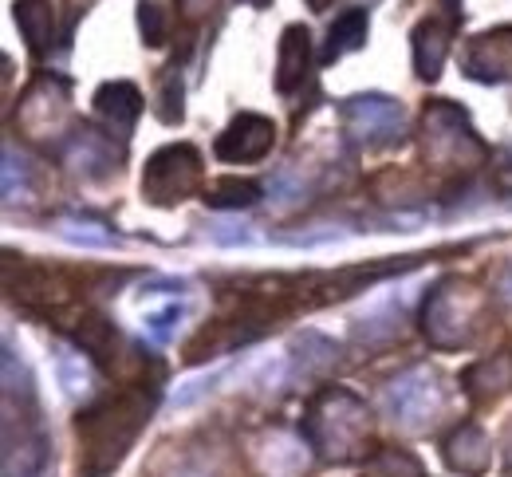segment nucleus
<instances>
[{"mask_svg":"<svg viewBox=\"0 0 512 477\" xmlns=\"http://www.w3.org/2000/svg\"><path fill=\"white\" fill-rule=\"evenodd\" d=\"M154 407V391H127L119 399H107L95 410L79 414V438H83V462L87 474H107L134 442V434L142 430V422L150 418Z\"/></svg>","mask_w":512,"mask_h":477,"instance_id":"1","label":"nucleus"},{"mask_svg":"<svg viewBox=\"0 0 512 477\" xmlns=\"http://www.w3.org/2000/svg\"><path fill=\"white\" fill-rule=\"evenodd\" d=\"M367 407L351 395V391H323L320 399L308 407L304 418V438L312 442V450H320L331 462H347L355 454H363V438H367Z\"/></svg>","mask_w":512,"mask_h":477,"instance_id":"2","label":"nucleus"},{"mask_svg":"<svg viewBox=\"0 0 512 477\" xmlns=\"http://www.w3.org/2000/svg\"><path fill=\"white\" fill-rule=\"evenodd\" d=\"M201 186V154L178 142V146H162L142 174V194L154 205H174L186 202Z\"/></svg>","mask_w":512,"mask_h":477,"instance_id":"3","label":"nucleus"},{"mask_svg":"<svg viewBox=\"0 0 512 477\" xmlns=\"http://www.w3.org/2000/svg\"><path fill=\"white\" fill-rule=\"evenodd\" d=\"M343 131L359 146H386L406 131V111L386 95H355L343 103Z\"/></svg>","mask_w":512,"mask_h":477,"instance_id":"4","label":"nucleus"},{"mask_svg":"<svg viewBox=\"0 0 512 477\" xmlns=\"http://www.w3.org/2000/svg\"><path fill=\"white\" fill-rule=\"evenodd\" d=\"M438 403H442V387H438V375L430 367H410L383 391L386 414L406 422V426H418L422 418H430Z\"/></svg>","mask_w":512,"mask_h":477,"instance_id":"5","label":"nucleus"},{"mask_svg":"<svg viewBox=\"0 0 512 477\" xmlns=\"http://www.w3.org/2000/svg\"><path fill=\"white\" fill-rule=\"evenodd\" d=\"M276 142V127L264 115H237L221 135H217V158L225 162H260Z\"/></svg>","mask_w":512,"mask_h":477,"instance_id":"6","label":"nucleus"},{"mask_svg":"<svg viewBox=\"0 0 512 477\" xmlns=\"http://www.w3.org/2000/svg\"><path fill=\"white\" fill-rule=\"evenodd\" d=\"M469 75H473V79H489V83L509 79L512 75V28L477 36V44H473V52H469Z\"/></svg>","mask_w":512,"mask_h":477,"instance_id":"7","label":"nucleus"},{"mask_svg":"<svg viewBox=\"0 0 512 477\" xmlns=\"http://www.w3.org/2000/svg\"><path fill=\"white\" fill-rule=\"evenodd\" d=\"M95 111L111 127V135H130V127L142 115V95L134 83H103L95 95Z\"/></svg>","mask_w":512,"mask_h":477,"instance_id":"8","label":"nucleus"},{"mask_svg":"<svg viewBox=\"0 0 512 477\" xmlns=\"http://www.w3.org/2000/svg\"><path fill=\"white\" fill-rule=\"evenodd\" d=\"M308 64H312V32L292 24L284 28V40H280V68H276V87L280 95H292L304 75H308Z\"/></svg>","mask_w":512,"mask_h":477,"instance_id":"9","label":"nucleus"},{"mask_svg":"<svg viewBox=\"0 0 512 477\" xmlns=\"http://www.w3.org/2000/svg\"><path fill=\"white\" fill-rule=\"evenodd\" d=\"M64 166L83 174V178H99L111 170V142L99 135V131H75L64 142Z\"/></svg>","mask_w":512,"mask_h":477,"instance_id":"10","label":"nucleus"},{"mask_svg":"<svg viewBox=\"0 0 512 477\" xmlns=\"http://www.w3.org/2000/svg\"><path fill=\"white\" fill-rule=\"evenodd\" d=\"M367 28H371L367 8H347L343 16H335V24L327 28V44H323L320 52V64H331V60L363 48L367 44Z\"/></svg>","mask_w":512,"mask_h":477,"instance_id":"11","label":"nucleus"},{"mask_svg":"<svg viewBox=\"0 0 512 477\" xmlns=\"http://www.w3.org/2000/svg\"><path fill=\"white\" fill-rule=\"evenodd\" d=\"M446 52H449L446 24H442V20L418 24V32H414V64H418V75H422V79H438V75H442Z\"/></svg>","mask_w":512,"mask_h":477,"instance_id":"12","label":"nucleus"},{"mask_svg":"<svg viewBox=\"0 0 512 477\" xmlns=\"http://www.w3.org/2000/svg\"><path fill=\"white\" fill-rule=\"evenodd\" d=\"M16 24H20L28 48L32 52H44L52 44V28H56L52 0H16Z\"/></svg>","mask_w":512,"mask_h":477,"instance_id":"13","label":"nucleus"},{"mask_svg":"<svg viewBox=\"0 0 512 477\" xmlns=\"http://www.w3.org/2000/svg\"><path fill=\"white\" fill-rule=\"evenodd\" d=\"M205 202L213 209H249V205L260 202V186L245 182V178H217L205 190Z\"/></svg>","mask_w":512,"mask_h":477,"instance_id":"14","label":"nucleus"},{"mask_svg":"<svg viewBox=\"0 0 512 477\" xmlns=\"http://www.w3.org/2000/svg\"><path fill=\"white\" fill-rule=\"evenodd\" d=\"M56 371H60V387H64L71 399H79V395H87V391L95 387L91 363H87L83 355H75V351H60V355H56Z\"/></svg>","mask_w":512,"mask_h":477,"instance_id":"15","label":"nucleus"},{"mask_svg":"<svg viewBox=\"0 0 512 477\" xmlns=\"http://www.w3.org/2000/svg\"><path fill=\"white\" fill-rule=\"evenodd\" d=\"M60 237L67 241H75V245H91V249H111V245H119V237L107 229V225H99V221H83V217H64L60 225Z\"/></svg>","mask_w":512,"mask_h":477,"instance_id":"16","label":"nucleus"},{"mask_svg":"<svg viewBox=\"0 0 512 477\" xmlns=\"http://www.w3.org/2000/svg\"><path fill=\"white\" fill-rule=\"evenodd\" d=\"M225 375H229V367H217V371H209V375H201V379H190V383L174 395V407H193V403H197V399H205V395H209Z\"/></svg>","mask_w":512,"mask_h":477,"instance_id":"17","label":"nucleus"},{"mask_svg":"<svg viewBox=\"0 0 512 477\" xmlns=\"http://www.w3.org/2000/svg\"><path fill=\"white\" fill-rule=\"evenodd\" d=\"M209 237L217 245H253L256 241L253 225H245V221H213L209 225Z\"/></svg>","mask_w":512,"mask_h":477,"instance_id":"18","label":"nucleus"},{"mask_svg":"<svg viewBox=\"0 0 512 477\" xmlns=\"http://www.w3.org/2000/svg\"><path fill=\"white\" fill-rule=\"evenodd\" d=\"M182 316H186V308H182V304H170L166 312H158V316L146 320V336H150L154 343H166L170 336H174V328L182 324Z\"/></svg>","mask_w":512,"mask_h":477,"instance_id":"19","label":"nucleus"},{"mask_svg":"<svg viewBox=\"0 0 512 477\" xmlns=\"http://www.w3.org/2000/svg\"><path fill=\"white\" fill-rule=\"evenodd\" d=\"M138 24H142V36H146V44H162V36H166V24H162V8L158 4H142V12H138Z\"/></svg>","mask_w":512,"mask_h":477,"instance_id":"20","label":"nucleus"},{"mask_svg":"<svg viewBox=\"0 0 512 477\" xmlns=\"http://www.w3.org/2000/svg\"><path fill=\"white\" fill-rule=\"evenodd\" d=\"M497 292H501V300H505V304L512 308V265L505 269V273H501V280H497Z\"/></svg>","mask_w":512,"mask_h":477,"instance_id":"21","label":"nucleus"},{"mask_svg":"<svg viewBox=\"0 0 512 477\" xmlns=\"http://www.w3.org/2000/svg\"><path fill=\"white\" fill-rule=\"evenodd\" d=\"M308 4H312V8H316V12H323V8H327V4H331V0H308Z\"/></svg>","mask_w":512,"mask_h":477,"instance_id":"22","label":"nucleus"},{"mask_svg":"<svg viewBox=\"0 0 512 477\" xmlns=\"http://www.w3.org/2000/svg\"><path fill=\"white\" fill-rule=\"evenodd\" d=\"M245 4H253V8H264V4H268V0H245Z\"/></svg>","mask_w":512,"mask_h":477,"instance_id":"23","label":"nucleus"}]
</instances>
